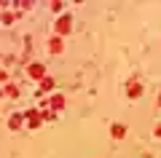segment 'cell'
Segmentation results:
<instances>
[{
  "label": "cell",
  "instance_id": "obj_1",
  "mask_svg": "<svg viewBox=\"0 0 161 158\" xmlns=\"http://www.w3.org/2000/svg\"><path fill=\"white\" fill-rule=\"evenodd\" d=\"M27 75H30V78H35V80H43V78H46V70H43V64H40V62H32L27 67Z\"/></svg>",
  "mask_w": 161,
  "mask_h": 158
},
{
  "label": "cell",
  "instance_id": "obj_9",
  "mask_svg": "<svg viewBox=\"0 0 161 158\" xmlns=\"http://www.w3.org/2000/svg\"><path fill=\"white\" fill-rule=\"evenodd\" d=\"M48 51H51V54H59V51H62V40H59V38H54L51 43H48Z\"/></svg>",
  "mask_w": 161,
  "mask_h": 158
},
{
  "label": "cell",
  "instance_id": "obj_4",
  "mask_svg": "<svg viewBox=\"0 0 161 158\" xmlns=\"http://www.w3.org/2000/svg\"><path fill=\"white\" fill-rule=\"evenodd\" d=\"M110 134H113V139H121V137H126V126L124 123H113L110 126Z\"/></svg>",
  "mask_w": 161,
  "mask_h": 158
},
{
  "label": "cell",
  "instance_id": "obj_7",
  "mask_svg": "<svg viewBox=\"0 0 161 158\" xmlns=\"http://www.w3.org/2000/svg\"><path fill=\"white\" fill-rule=\"evenodd\" d=\"M140 94H142V83H129V96H132V99H137Z\"/></svg>",
  "mask_w": 161,
  "mask_h": 158
},
{
  "label": "cell",
  "instance_id": "obj_12",
  "mask_svg": "<svg viewBox=\"0 0 161 158\" xmlns=\"http://www.w3.org/2000/svg\"><path fill=\"white\" fill-rule=\"evenodd\" d=\"M153 134H156V137H161V123H158V126L153 129Z\"/></svg>",
  "mask_w": 161,
  "mask_h": 158
},
{
  "label": "cell",
  "instance_id": "obj_11",
  "mask_svg": "<svg viewBox=\"0 0 161 158\" xmlns=\"http://www.w3.org/2000/svg\"><path fill=\"white\" fill-rule=\"evenodd\" d=\"M16 16H19V14H11V11L3 14V24H14V19H16Z\"/></svg>",
  "mask_w": 161,
  "mask_h": 158
},
{
  "label": "cell",
  "instance_id": "obj_2",
  "mask_svg": "<svg viewBox=\"0 0 161 158\" xmlns=\"http://www.w3.org/2000/svg\"><path fill=\"white\" fill-rule=\"evenodd\" d=\"M70 27H73V19H70V16H59V19H57V32H59V38L67 35Z\"/></svg>",
  "mask_w": 161,
  "mask_h": 158
},
{
  "label": "cell",
  "instance_id": "obj_8",
  "mask_svg": "<svg viewBox=\"0 0 161 158\" xmlns=\"http://www.w3.org/2000/svg\"><path fill=\"white\" fill-rule=\"evenodd\" d=\"M3 96H19V86L16 83H8L6 91H3Z\"/></svg>",
  "mask_w": 161,
  "mask_h": 158
},
{
  "label": "cell",
  "instance_id": "obj_13",
  "mask_svg": "<svg viewBox=\"0 0 161 158\" xmlns=\"http://www.w3.org/2000/svg\"><path fill=\"white\" fill-rule=\"evenodd\" d=\"M0 99H3V91H0Z\"/></svg>",
  "mask_w": 161,
  "mask_h": 158
},
{
  "label": "cell",
  "instance_id": "obj_3",
  "mask_svg": "<svg viewBox=\"0 0 161 158\" xmlns=\"http://www.w3.org/2000/svg\"><path fill=\"white\" fill-rule=\"evenodd\" d=\"M24 121H27V126L38 129V126H40V121H43V113H38V110H30V113L24 115Z\"/></svg>",
  "mask_w": 161,
  "mask_h": 158
},
{
  "label": "cell",
  "instance_id": "obj_10",
  "mask_svg": "<svg viewBox=\"0 0 161 158\" xmlns=\"http://www.w3.org/2000/svg\"><path fill=\"white\" fill-rule=\"evenodd\" d=\"M54 89V80L51 78H43V80H40V91H51Z\"/></svg>",
  "mask_w": 161,
  "mask_h": 158
},
{
  "label": "cell",
  "instance_id": "obj_6",
  "mask_svg": "<svg viewBox=\"0 0 161 158\" xmlns=\"http://www.w3.org/2000/svg\"><path fill=\"white\" fill-rule=\"evenodd\" d=\"M22 123H24V115H19V113H14L11 118H8V126H11V129H19Z\"/></svg>",
  "mask_w": 161,
  "mask_h": 158
},
{
  "label": "cell",
  "instance_id": "obj_5",
  "mask_svg": "<svg viewBox=\"0 0 161 158\" xmlns=\"http://www.w3.org/2000/svg\"><path fill=\"white\" fill-rule=\"evenodd\" d=\"M48 102H51V107H54V110H62V107H64V96H62V94H54Z\"/></svg>",
  "mask_w": 161,
  "mask_h": 158
}]
</instances>
